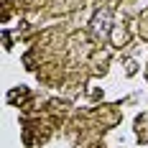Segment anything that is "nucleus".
Listing matches in <instances>:
<instances>
[{"instance_id": "f257e3e1", "label": "nucleus", "mask_w": 148, "mask_h": 148, "mask_svg": "<svg viewBox=\"0 0 148 148\" xmlns=\"http://www.w3.org/2000/svg\"><path fill=\"white\" fill-rule=\"evenodd\" d=\"M110 26H112V10H110V8H102L100 13L92 18V33H95L97 38H107Z\"/></svg>"}]
</instances>
